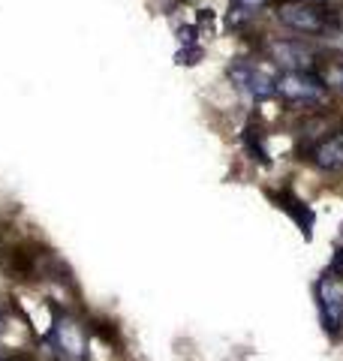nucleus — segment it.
I'll return each mask as SVG.
<instances>
[{"mask_svg":"<svg viewBox=\"0 0 343 361\" xmlns=\"http://www.w3.org/2000/svg\"><path fill=\"white\" fill-rule=\"evenodd\" d=\"M307 160L323 172H340L343 169V130H335L328 135H319L316 142L307 145Z\"/></svg>","mask_w":343,"mask_h":361,"instance_id":"7","label":"nucleus"},{"mask_svg":"<svg viewBox=\"0 0 343 361\" xmlns=\"http://www.w3.org/2000/svg\"><path fill=\"white\" fill-rule=\"evenodd\" d=\"M49 343L54 349V355L61 361H88V334L85 325L73 319V316L61 313L49 331Z\"/></svg>","mask_w":343,"mask_h":361,"instance_id":"3","label":"nucleus"},{"mask_svg":"<svg viewBox=\"0 0 343 361\" xmlns=\"http://www.w3.org/2000/svg\"><path fill=\"white\" fill-rule=\"evenodd\" d=\"M331 277L343 283V247H337L335 256H331Z\"/></svg>","mask_w":343,"mask_h":361,"instance_id":"9","label":"nucleus"},{"mask_svg":"<svg viewBox=\"0 0 343 361\" xmlns=\"http://www.w3.org/2000/svg\"><path fill=\"white\" fill-rule=\"evenodd\" d=\"M331 85H335L340 94H343V61L337 63V70H335V78H331Z\"/></svg>","mask_w":343,"mask_h":361,"instance_id":"10","label":"nucleus"},{"mask_svg":"<svg viewBox=\"0 0 343 361\" xmlns=\"http://www.w3.org/2000/svg\"><path fill=\"white\" fill-rule=\"evenodd\" d=\"M304 4H319V6H325L328 0H304Z\"/></svg>","mask_w":343,"mask_h":361,"instance_id":"12","label":"nucleus"},{"mask_svg":"<svg viewBox=\"0 0 343 361\" xmlns=\"http://www.w3.org/2000/svg\"><path fill=\"white\" fill-rule=\"evenodd\" d=\"M274 16L283 27H289L301 37H323L335 27V13L319 4H304V0H280L274 6Z\"/></svg>","mask_w":343,"mask_h":361,"instance_id":"1","label":"nucleus"},{"mask_svg":"<svg viewBox=\"0 0 343 361\" xmlns=\"http://www.w3.org/2000/svg\"><path fill=\"white\" fill-rule=\"evenodd\" d=\"M277 97L286 99L289 106L316 109V106H325L328 103L331 87L313 70H299V73H283V75H277Z\"/></svg>","mask_w":343,"mask_h":361,"instance_id":"2","label":"nucleus"},{"mask_svg":"<svg viewBox=\"0 0 343 361\" xmlns=\"http://www.w3.org/2000/svg\"><path fill=\"white\" fill-rule=\"evenodd\" d=\"M6 331V316H4V310H0V334Z\"/></svg>","mask_w":343,"mask_h":361,"instance_id":"11","label":"nucleus"},{"mask_svg":"<svg viewBox=\"0 0 343 361\" xmlns=\"http://www.w3.org/2000/svg\"><path fill=\"white\" fill-rule=\"evenodd\" d=\"M229 82H232L244 97L250 99H271L277 97V78H274L268 70H262L253 61H232L229 63Z\"/></svg>","mask_w":343,"mask_h":361,"instance_id":"4","label":"nucleus"},{"mask_svg":"<svg viewBox=\"0 0 343 361\" xmlns=\"http://www.w3.org/2000/svg\"><path fill=\"white\" fill-rule=\"evenodd\" d=\"M232 4H235L238 13H250V16H253V13H259V9H265L271 0H232Z\"/></svg>","mask_w":343,"mask_h":361,"instance_id":"8","label":"nucleus"},{"mask_svg":"<svg viewBox=\"0 0 343 361\" xmlns=\"http://www.w3.org/2000/svg\"><path fill=\"white\" fill-rule=\"evenodd\" d=\"M316 307H319V319L323 329L335 337L343 329V283L335 277H323L316 283Z\"/></svg>","mask_w":343,"mask_h":361,"instance_id":"5","label":"nucleus"},{"mask_svg":"<svg viewBox=\"0 0 343 361\" xmlns=\"http://www.w3.org/2000/svg\"><path fill=\"white\" fill-rule=\"evenodd\" d=\"M271 61H277L283 66V73H299V70H313L319 54L313 45H307L304 39H271L268 42Z\"/></svg>","mask_w":343,"mask_h":361,"instance_id":"6","label":"nucleus"}]
</instances>
